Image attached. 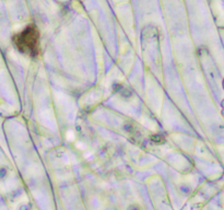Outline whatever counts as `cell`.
I'll return each instance as SVG.
<instances>
[{"label": "cell", "instance_id": "obj_3", "mask_svg": "<svg viewBox=\"0 0 224 210\" xmlns=\"http://www.w3.org/2000/svg\"><path fill=\"white\" fill-rule=\"evenodd\" d=\"M118 92H119V94H120L121 96H124V97H129L130 96V91L128 90V89H126V88H124V87H121V85H119L118 87Z\"/></svg>", "mask_w": 224, "mask_h": 210}, {"label": "cell", "instance_id": "obj_1", "mask_svg": "<svg viewBox=\"0 0 224 210\" xmlns=\"http://www.w3.org/2000/svg\"><path fill=\"white\" fill-rule=\"evenodd\" d=\"M14 45L23 54L36 56L39 52V33L34 24L29 25L20 34L15 35Z\"/></svg>", "mask_w": 224, "mask_h": 210}, {"label": "cell", "instance_id": "obj_4", "mask_svg": "<svg viewBox=\"0 0 224 210\" xmlns=\"http://www.w3.org/2000/svg\"><path fill=\"white\" fill-rule=\"evenodd\" d=\"M7 175V170L6 169H0V178L5 177Z\"/></svg>", "mask_w": 224, "mask_h": 210}, {"label": "cell", "instance_id": "obj_5", "mask_svg": "<svg viewBox=\"0 0 224 210\" xmlns=\"http://www.w3.org/2000/svg\"><path fill=\"white\" fill-rule=\"evenodd\" d=\"M128 210H140V207L137 206V205H131V206L128 208Z\"/></svg>", "mask_w": 224, "mask_h": 210}, {"label": "cell", "instance_id": "obj_2", "mask_svg": "<svg viewBox=\"0 0 224 210\" xmlns=\"http://www.w3.org/2000/svg\"><path fill=\"white\" fill-rule=\"evenodd\" d=\"M151 140L154 143H156V145H162V143L165 142V138L163 137V136H161V135H153V136H151Z\"/></svg>", "mask_w": 224, "mask_h": 210}]
</instances>
